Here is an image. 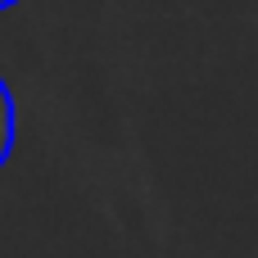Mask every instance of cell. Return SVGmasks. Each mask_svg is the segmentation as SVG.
I'll return each instance as SVG.
<instances>
[{"instance_id": "cell-2", "label": "cell", "mask_w": 258, "mask_h": 258, "mask_svg": "<svg viewBox=\"0 0 258 258\" xmlns=\"http://www.w3.org/2000/svg\"><path fill=\"white\" fill-rule=\"evenodd\" d=\"M9 5H18V0H0V9H9Z\"/></svg>"}, {"instance_id": "cell-1", "label": "cell", "mask_w": 258, "mask_h": 258, "mask_svg": "<svg viewBox=\"0 0 258 258\" xmlns=\"http://www.w3.org/2000/svg\"><path fill=\"white\" fill-rule=\"evenodd\" d=\"M14 100H9V91H5V82H0V163L9 159V145H14Z\"/></svg>"}]
</instances>
